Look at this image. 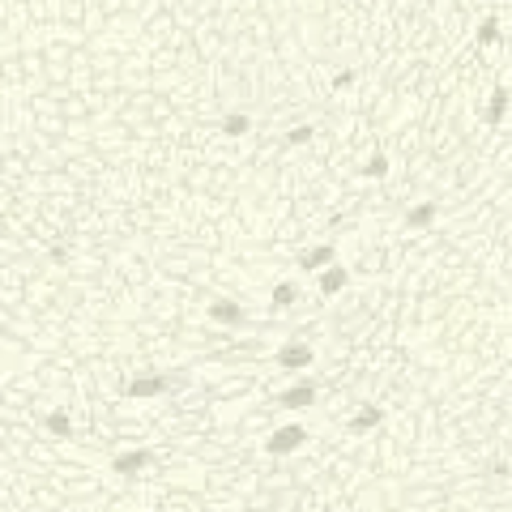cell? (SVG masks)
Masks as SVG:
<instances>
[{
    "mask_svg": "<svg viewBox=\"0 0 512 512\" xmlns=\"http://www.w3.org/2000/svg\"><path fill=\"white\" fill-rule=\"evenodd\" d=\"M299 299V286L295 282H278L274 286V307H286V303H295Z\"/></svg>",
    "mask_w": 512,
    "mask_h": 512,
    "instance_id": "cell-12",
    "label": "cell"
},
{
    "mask_svg": "<svg viewBox=\"0 0 512 512\" xmlns=\"http://www.w3.org/2000/svg\"><path fill=\"white\" fill-rule=\"evenodd\" d=\"M209 316H214L218 325H243V307L231 303V299H214L209 303Z\"/></svg>",
    "mask_w": 512,
    "mask_h": 512,
    "instance_id": "cell-6",
    "label": "cell"
},
{
    "mask_svg": "<svg viewBox=\"0 0 512 512\" xmlns=\"http://www.w3.org/2000/svg\"><path fill=\"white\" fill-rule=\"evenodd\" d=\"M346 269H341V265H325V269H321V290H325V295H337V290L341 286H346Z\"/></svg>",
    "mask_w": 512,
    "mask_h": 512,
    "instance_id": "cell-8",
    "label": "cell"
},
{
    "mask_svg": "<svg viewBox=\"0 0 512 512\" xmlns=\"http://www.w3.org/2000/svg\"><path fill=\"white\" fill-rule=\"evenodd\" d=\"M248 129H252V124H248V115H239V111L222 120V133H227V137H243Z\"/></svg>",
    "mask_w": 512,
    "mask_h": 512,
    "instance_id": "cell-13",
    "label": "cell"
},
{
    "mask_svg": "<svg viewBox=\"0 0 512 512\" xmlns=\"http://www.w3.org/2000/svg\"><path fill=\"white\" fill-rule=\"evenodd\" d=\"M384 171H388V158H380V154H376V158H372L368 167H363V176H372V180H380V176H384Z\"/></svg>",
    "mask_w": 512,
    "mask_h": 512,
    "instance_id": "cell-15",
    "label": "cell"
},
{
    "mask_svg": "<svg viewBox=\"0 0 512 512\" xmlns=\"http://www.w3.org/2000/svg\"><path fill=\"white\" fill-rule=\"evenodd\" d=\"M307 141H312V129H307V124L290 133V145H307Z\"/></svg>",
    "mask_w": 512,
    "mask_h": 512,
    "instance_id": "cell-17",
    "label": "cell"
},
{
    "mask_svg": "<svg viewBox=\"0 0 512 512\" xmlns=\"http://www.w3.org/2000/svg\"><path fill=\"white\" fill-rule=\"evenodd\" d=\"M504 111H508V90L500 86V90L491 94V103H486V120H491V124H500V120H504Z\"/></svg>",
    "mask_w": 512,
    "mask_h": 512,
    "instance_id": "cell-10",
    "label": "cell"
},
{
    "mask_svg": "<svg viewBox=\"0 0 512 512\" xmlns=\"http://www.w3.org/2000/svg\"><path fill=\"white\" fill-rule=\"evenodd\" d=\"M500 39V30H495V21H482V26H478V43L486 47V43H495Z\"/></svg>",
    "mask_w": 512,
    "mask_h": 512,
    "instance_id": "cell-16",
    "label": "cell"
},
{
    "mask_svg": "<svg viewBox=\"0 0 512 512\" xmlns=\"http://www.w3.org/2000/svg\"><path fill=\"white\" fill-rule=\"evenodd\" d=\"M312 346H303V341H290V346H282L278 350V363H282V368L286 372H299V368H312Z\"/></svg>",
    "mask_w": 512,
    "mask_h": 512,
    "instance_id": "cell-3",
    "label": "cell"
},
{
    "mask_svg": "<svg viewBox=\"0 0 512 512\" xmlns=\"http://www.w3.org/2000/svg\"><path fill=\"white\" fill-rule=\"evenodd\" d=\"M47 427H52V435H68V431H73V427H68V414H64V410L47 414Z\"/></svg>",
    "mask_w": 512,
    "mask_h": 512,
    "instance_id": "cell-14",
    "label": "cell"
},
{
    "mask_svg": "<svg viewBox=\"0 0 512 512\" xmlns=\"http://www.w3.org/2000/svg\"><path fill=\"white\" fill-rule=\"evenodd\" d=\"M303 440H307V431H303V427H278L269 440H265V453H269V457H286V453L303 448Z\"/></svg>",
    "mask_w": 512,
    "mask_h": 512,
    "instance_id": "cell-1",
    "label": "cell"
},
{
    "mask_svg": "<svg viewBox=\"0 0 512 512\" xmlns=\"http://www.w3.org/2000/svg\"><path fill=\"white\" fill-rule=\"evenodd\" d=\"M167 393V376H137L129 384V397H158Z\"/></svg>",
    "mask_w": 512,
    "mask_h": 512,
    "instance_id": "cell-5",
    "label": "cell"
},
{
    "mask_svg": "<svg viewBox=\"0 0 512 512\" xmlns=\"http://www.w3.org/2000/svg\"><path fill=\"white\" fill-rule=\"evenodd\" d=\"M333 256H337V252H333V243H316V248H307V252L299 256V265H303L307 274H321L325 265H333Z\"/></svg>",
    "mask_w": 512,
    "mask_h": 512,
    "instance_id": "cell-4",
    "label": "cell"
},
{
    "mask_svg": "<svg viewBox=\"0 0 512 512\" xmlns=\"http://www.w3.org/2000/svg\"><path fill=\"white\" fill-rule=\"evenodd\" d=\"M431 218H435V205H431V201H423V205H414V209L406 214V222H410V227H427Z\"/></svg>",
    "mask_w": 512,
    "mask_h": 512,
    "instance_id": "cell-11",
    "label": "cell"
},
{
    "mask_svg": "<svg viewBox=\"0 0 512 512\" xmlns=\"http://www.w3.org/2000/svg\"><path fill=\"white\" fill-rule=\"evenodd\" d=\"M376 423H384V410H380V406H368V410H359L354 419H350V427H354V431H372Z\"/></svg>",
    "mask_w": 512,
    "mask_h": 512,
    "instance_id": "cell-9",
    "label": "cell"
},
{
    "mask_svg": "<svg viewBox=\"0 0 512 512\" xmlns=\"http://www.w3.org/2000/svg\"><path fill=\"white\" fill-rule=\"evenodd\" d=\"M150 461H154L150 448H124V453H115L111 470H115V474H141L145 466H150Z\"/></svg>",
    "mask_w": 512,
    "mask_h": 512,
    "instance_id": "cell-2",
    "label": "cell"
},
{
    "mask_svg": "<svg viewBox=\"0 0 512 512\" xmlns=\"http://www.w3.org/2000/svg\"><path fill=\"white\" fill-rule=\"evenodd\" d=\"M52 260L56 265H68V248H52Z\"/></svg>",
    "mask_w": 512,
    "mask_h": 512,
    "instance_id": "cell-18",
    "label": "cell"
},
{
    "mask_svg": "<svg viewBox=\"0 0 512 512\" xmlns=\"http://www.w3.org/2000/svg\"><path fill=\"white\" fill-rule=\"evenodd\" d=\"M278 401H282L286 410H303V406L316 401V388H312V384H299V388H290V393H282Z\"/></svg>",
    "mask_w": 512,
    "mask_h": 512,
    "instance_id": "cell-7",
    "label": "cell"
}]
</instances>
